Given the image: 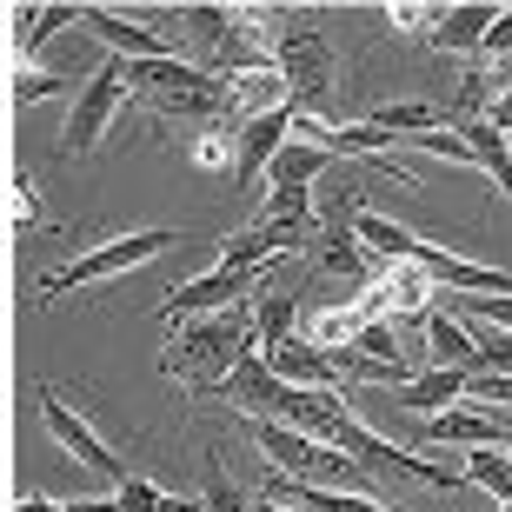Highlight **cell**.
<instances>
[{
	"mask_svg": "<svg viewBox=\"0 0 512 512\" xmlns=\"http://www.w3.org/2000/svg\"><path fill=\"white\" fill-rule=\"evenodd\" d=\"M266 273H240V266H213V273H200V280H180L160 300V320L173 326H187V320H207V313H227V306H240V293L247 286H260Z\"/></svg>",
	"mask_w": 512,
	"mask_h": 512,
	"instance_id": "8992f818",
	"label": "cell"
},
{
	"mask_svg": "<svg viewBox=\"0 0 512 512\" xmlns=\"http://www.w3.org/2000/svg\"><path fill=\"white\" fill-rule=\"evenodd\" d=\"M293 120H300V107H280V114H260L247 120V127H233V180L240 187H260L266 167L286 153V140H293Z\"/></svg>",
	"mask_w": 512,
	"mask_h": 512,
	"instance_id": "9c48e42d",
	"label": "cell"
},
{
	"mask_svg": "<svg viewBox=\"0 0 512 512\" xmlns=\"http://www.w3.org/2000/svg\"><path fill=\"white\" fill-rule=\"evenodd\" d=\"M353 240H360L373 260H386V266H406V260H426L433 253V240L426 233H413V227H399V220H386V213H373V207H360L353 213Z\"/></svg>",
	"mask_w": 512,
	"mask_h": 512,
	"instance_id": "7c38bea8",
	"label": "cell"
},
{
	"mask_svg": "<svg viewBox=\"0 0 512 512\" xmlns=\"http://www.w3.org/2000/svg\"><path fill=\"white\" fill-rule=\"evenodd\" d=\"M120 94H127V80H120V60H107L87 87H80L74 100V114H67V133H60V153H94L100 147V133L114 127L120 114Z\"/></svg>",
	"mask_w": 512,
	"mask_h": 512,
	"instance_id": "52a82bcc",
	"label": "cell"
},
{
	"mask_svg": "<svg viewBox=\"0 0 512 512\" xmlns=\"http://www.w3.org/2000/svg\"><path fill=\"white\" fill-rule=\"evenodd\" d=\"M499 512H512V499H506V506H499Z\"/></svg>",
	"mask_w": 512,
	"mask_h": 512,
	"instance_id": "ee69618b",
	"label": "cell"
},
{
	"mask_svg": "<svg viewBox=\"0 0 512 512\" xmlns=\"http://www.w3.org/2000/svg\"><path fill=\"white\" fill-rule=\"evenodd\" d=\"M67 80H54V74H20L14 80V107H34V100H47V94H60Z\"/></svg>",
	"mask_w": 512,
	"mask_h": 512,
	"instance_id": "d590c367",
	"label": "cell"
},
{
	"mask_svg": "<svg viewBox=\"0 0 512 512\" xmlns=\"http://www.w3.org/2000/svg\"><path fill=\"white\" fill-rule=\"evenodd\" d=\"M247 353H260V340H253V300H240V306H227V313L173 326L167 346H160V373L193 386V393H220Z\"/></svg>",
	"mask_w": 512,
	"mask_h": 512,
	"instance_id": "6da1fadb",
	"label": "cell"
},
{
	"mask_svg": "<svg viewBox=\"0 0 512 512\" xmlns=\"http://www.w3.org/2000/svg\"><path fill=\"white\" fill-rule=\"evenodd\" d=\"M506 453H512V426H506Z\"/></svg>",
	"mask_w": 512,
	"mask_h": 512,
	"instance_id": "7bdbcfd3",
	"label": "cell"
},
{
	"mask_svg": "<svg viewBox=\"0 0 512 512\" xmlns=\"http://www.w3.org/2000/svg\"><path fill=\"white\" fill-rule=\"evenodd\" d=\"M14 512H67V506H60V499H20Z\"/></svg>",
	"mask_w": 512,
	"mask_h": 512,
	"instance_id": "60d3db41",
	"label": "cell"
},
{
	"mask_svg": "<svg viewBox=\"0 0 512 512\" xmlns=\"http://www.w3.org/2000/svg\"><path fill=\"white\" fill-rule=\"evenodd\" d=\"M80 20V7H14V47H20V60H34L47 40L60 34V27H74Z\"/></svg>",
	"mask_w": 512,
	"mask_h": 512,
	"instance_id": "7402d4cb",
	"label": "cell"
},
{
	"mask_svg": "<svg viewBox=\"0 0 512 512\" xmlns=\"http://www.w3.org/2000/svg\"><path fill=\"white\" fill-rule=\"evenodd\" d=\"M7 207H14V233H27V227H40V220H47L34 173H14V187H7Z\"/></svg>",
	"mask_w": 512,
	"mask_h": 512,
	"instance_id": "f1b7e54d",
	"label": "cell"
},
{
	"mask_svg": "<svg viewBox=\"0 0 512 512\" xmlns=\"http://www.w3.org/2000/svg\"><path fill=\"white\" fill-rule=\"evenodd\" d=\"M333 446H340V453H353V459L366 466V473L413 479V486H439V493H453V486H466V473H453V466H439V459H419V453H406V446L380 439L373 426H360L353 413H346L340 426H333Z\"/></svg>",
	"mask_w": 512,
	"mask_h": 512,
	"instance_id": "277c9868",
	"label": "cell"
},
{
	"mask_svg": "<svg viewBox=\"0 0 512 512\" xmlns=\"http://www.w3.org/2000/svg\"><path fill=\"white\" fill-rule=\"evenodd\" d=\"M40 419H47V433H54V446H67V453L87 466L94 479H114V486H127V466H120L107 446H100V433L87 426V419L67 406V399L54 393V386H40Z\"/></svg>",
	"mask_w": 512,
	"mask_h": 512,
	"instance_id": "ba28073f",
	"label": "cell"
},
{
	"mask_svg": "<svg viewBox=\"0 0 512 512\" xmlns=\"http://www.w3.org/2000/svg\"><path fill=\"white\" fill-rule=\"evenodd\" d=\"M433 20H439V7H419V0L386 7V27H393V34H426V40H433Z\"/></svg>",
	"mask_w": 512,
	"mask_h": 512,
	"instance_id": "f546056e",
	"label": "cell"
},
{
	"mask_svg": "<svg viewBox=\"0 0 512 512\" xmlns=\"http://www.w3.org/2000/svg\"><path fill=\"white\" fill-rule=\"evenodd\" d=\"M67 512H120V499H74Z\"/></svg>",
	"mask_w": 512,
	"mask_h": 512,
	"instance_id": "ab89813d",
	"label": "cell"
},
{
	"mask_svg": "<svg viewBox=\"0 0 512 512\" xmlns=\"http://www.w3.org/2000/svg\"><path fill=\"white\" fill-rule=\"evenodd\" d=\"M273 67H280L286 87H293V107H300V114H320L326 94H333V47H326L320 27H286Z\"/></svg>",
	"mask_w": 512,
	"mask_h": 512,
	"instance_id": "5b68a950",
	"label": "cell"
},
{
	"mask_svg": "<svg viewBox=\"0 0 512 512\" xmlns=\"http://www.w3.org/2000/svg\"><path fill=\"white\" fill-rule=\"evenodd\" d=\"M180 34L193 47H207V67H213V54L233 40V7H180Z\"/></svg>",
	"mask_w": 512,
	"mask_h": 512,
	"instance_id": "d4e9b609",
	"label": "cell"
},
{
	"mask_svg": "<svg viewBox=\"0 0 512 512\" xmlns=\"http://www.w3.org/2000/svg\"><path fill=\"white\" fill-rule=\"evenodd\" d=\"M466 399H473V406H486V413H493V406H512V373H473Z\"/></svg>",
	"mask_w": 512,
	"mask_h": 512,
	"instance_id": "d6a6232c",
	"label": "cell"
},
{
	"mask_svg": "<svg viewBox=\"0 0 512 512\" xmlns=\"http://www.w3.org/2000/svg\"><path fill=\"white\" fill-rule=\"evenodd\" d=\"M187 240V233H167V227H147V233H120V240H100V247H87L80 260L67 266H47L34 286V300H60V293H74V286H100V280H120V273H133V266L160 260V253H173Z\"/></svg>",
	"mask_w": 512,
	"mask_h": 512,
	"instance_id": "3957f363",
	"label": "cell"
},
{
	"mask_svg": "<svg viewBox=\"0 0 512 512\" xmlns=\"http://www.w3.org/2000/svg\"><path fill=\"white\" fill-rule=\"evenodd\" d=\"M459 320H466V326H493V333H512V293H486V300H459Z\"/></svg>",
	"mask_w": 512,
	"mask_h": 512,
	"instance_id": "83f0119b",
	"label": "cell"
},
{
	"mask_svg": "<svg viewBox=\"0 0 512 512\" xmlns=\"http://www.w3.org/2000/svg\"><path fill=\"white\" fill-rule=\"evenodd\" d=\"M114 499H120V512H160V486L153 479H127V486H114Z\"/></svg>",
	"mask_w": 512,
	"mask_h": 512,
	"instance_id": "e575fe53",
	"label": "cell"
},
{
	"mask_svg": "<svg viewBox=\"0 0 512 512\" xmlns=\"http://www.w3.org/2000/svg\"><path fill=\"white\" fill-rule=\"evenodd\" d=\"M253 512H293V506H280V499H266V493H260V499H253Z\"/></svg>",
	"mask_w": 512,
	"mask_h": 512,
	"instance_id": "b9f144b4",
	"label": "cell"
},
{
	"mask_svg": "<svg viewBox=\"0 0 512 512\" xmlns=\"http://www.w3.org/2000/svg\"><path fill=\"white\" fill-rule=\"evenodd\" d=\"M207 512H253L247 499L233 493V479H227V466H220V459H207Z\"/></svg>",
	"mask_w": 512,
	"mask_h": 512,
	"instance_id": "4dcf8cb0",
	"label": "cell"
},
{
	"mask_svg": "<svg viewBox=\"0 0 512 512\" xmlns=\"http://www.w3.org/2000/svg\"><path fill=\"white\" fill-rule=\"evenodd\" d=\"M373 127H386L393 140H419V133H439L446 120H439V107H426V100H386V107H373Z\"/></svg>",
	"mask_w": 512,
	"mask_h": 512,
	"instance_id": "603a6c76",
	"label": "cell"
},
{
	"mask_svg": "<svg viewBox=\"0 0 512 512\" xmlns=\"http://www.w3.org/2000/svg\"><path fill=\"white\" fill-rule=\"evenodd\" d=\"M253 220H320L313 187H273V193H266V207L253 213Z\"/></svg>",
	"mask_w": 512,
	"mask_h": 512,
	"instance_id": "4316f807",
	"label": "cell"
},
{
	"mask_svg": "<svg viewBox=\"0 0 512 512\" xmlns=\"http://www.w3.org/2000/svg\"><path fill=\"white\" fill-rule=\"evenodd\" d=\"M120 80L133 94L147 100L160 120H193V127H220L233 120V100H227V80L200 67V60H120Z\"/></svg>",
	"mask_w": 512,
	"mask_h": 512,
	"instance_id": "7a4b0ae2",
	"label": "cell"
},
{
	"mask_svg": "<svg viewBox=\"0 0 512 512\" xmlns=\"http://www.w3.org/2000/svg\"><path fill=\"white\" fill-rule=\"evenodd\" d=\"M499 7H486V0H466V7H439L433 20V47L439 54H479L486 47V34H493Z\"/></svg>",
	"mask_w": 512,
	"mask_h": 512,
	"instance_id": "e0dca14e",
	"label": "cell"
},
{
	"mask_svg": "<svg viewBox=\"0 0 512 512\" xmlns=\"http://www.w3.org/2000/svg\"><path fill=\"white\" fill-rule=\"evenodd\" d=\"M466 386H473V373H439V366H426V373L399 393V406H406V413H419V419H433V413H446V406H459V399H466Z\"/></svg>",
	"mask_w": 512,
	"mask_h": 512,
	"instance_id": "ffe728a7",
	"label": "cell"
},
{
	"mask_svg": "<svg viewBox=\"0 0 512 512\" xmlns=\"http://www.w3.org/2000/svg\"><path fill=\"white\" fill-rule=\"evenodd\" d=\"M486 120H493L499 133H512V67H499V94H493V107H486Z\"/></svg>",
	"mask_w": 512,
	"mask_h": 512,
	"instance_id": "8d00e7d4",
	"label": "cell"
},
{
	"mask_svg": "<svg viewBox=\"0 0 512 512\" xmlns=\"http://www.w3.org/2000/svg\"><path fill=\"white\" fill-rule=\"evenodd\" d=\"M353 346H360V353H373V360H386V366H406V373H419L393 320H366V326H360V340H353Z\"/></svg>",
	"mask_w": 512,
	"mask_h": 512,
	"instance_id": "484cf974",
	"label": "cell"
},
{
	"mask_svg": "<svg viewBox=\"0 0 512 512\" xmlns=\"http://www.w3.org/2000/svg\"><path fill=\"white\" fill-rule=\"evenodd\" d=\"M233 160V127H213L200 147H193V167H207V173H220Z\"/></svg>",
	"mask_w": 512,
	"mask_h": 512,
	"instance_id": "836d02e7",
	"label": "cell"
},
{
	"mask_svg": "<svg viewBox=\"0 0 512 512\" xmlns=\"http://www.w3.org/2000/svg\"><path fill=\"white\" fill-rule=\"evenodd\" d=\"M466 486H479V493H493L506 506L512 499V453L506 446H473L466 453Z\"/></svg>",
	"mask_w": 512,
	"mask_h": 512,
	"instance_id": "cb8c5ba5",
	"label": "cell"
},
{
	"mask_svg": "<svg viewBox=\"0 0 512 512\" xmlns=\"http://www.w3.org/2000/svg\"><path fill=\"white\" fill-rule=\"evenodd\" d=\"M260 360L273 366L286 386H300V393H333V386H340L333 353H326V346H313V340H286V346H273V353H260Z\"/></svg>",
	"mask_w": 512,
	"mask_h": 512,
	"instance_id": "4fadbf2b",
	"label": "cell"
},
{
	"mask_svg": "<svg viewBox=\"0 0 512 512\" xmlns=\"http://www.w3.org/2000/svg\"><path fill=\"white\" fill-rule=\"evenodd\" d=\"M419 333H426V360H433L439 373H473V360H479V333L459 320V313H439V306H433Z\"/></svg>",
	"mask_w": 512,
	"mask_h": 512,
	"instance_id": "9a60e30c",
	"label": "cell"
},
{
	"mask_svg": "<svg viewBox=\"0 0 512 512\" xmlns=\"http://www.w3.org/2000/svg\"><path fill=\"white\" fill-rule=\"evenodd\" d=\"M80 27L107 40V47H114V60H167V40L153 34V27L120 20V14H107V7H80Z\"/></svg>",
	"mask_w": 512,
	"mask_h": 512,
	"instance_id": "2e32d148",
	"label": "cell"
},
{
	"mask_svg": "<svg viewBox=\"0 0 512 512\" xmlns=\"http://www.w3.org/2000/svg\"><path fill=\"white\" fill-rule=\"evenodd\" d=\"M220 399H233V413H247V419H280V406H286V380L260 360V353H247V360L233 366V380L220 386Z\"/></svg>",
	"mask_w": 512,
	"mask_h": 512,
	"instance_id": "8fae6325",
	"label": "cell"
},
{
	"mask_svg": "<svg viewBox=\"0 0 512 512\" xmlns=\"http://www.w3.org/2000/svg\"><path fill=\"white\" fill-rule=\"evenodd\" d=\"M333 160H340V153L320 147V140H286V153L266 167V180H273V187H313V180H320Z\"/></svg>",
	"mask_w": 512,
	"mask_h": 512,
	"instance_id": "44dd1931",
	"label": "cell"
},
{
	"mask_svg": "<svg viewBox=\"0 0 512 512\" xmlns=\"http://www.w3.org/2000/svg\"><path fill=\"white\" fill-rule=\"evenodd\" d=\"M160 512H207V499H173L167 493V499H160Z\"/></svg>",
	"mask_w": 512,
	"mask_h": 512,
	"instance_id": "f35d334b",
	"label": "cell"
},
{
	"mask_svg": "<svg viewBox=\"0 0 512 512\" xmlns=\"http://www.w3.org/2000/svg\"><path fill=\"white\" fill-rule=\"evenodd\" d=\"M486 60H512V7L493 20V34H486V47H479Z\"/></svg>",
	"mask_w": 512,
	"mask_h": 512,
	"instance_id": "74e56055",
	"label": "cell"
},
{
	"mask_svg": "<svg viewBox=\"0 0 512 512\" xmlns=\"http://www.w3.org/2000/svg\"><path fill=\"white\" fill-rule=\"evenodd\" d=\"M266 499H280L293 512H386L380 499H366V493H326V486H300V479H280V473H273Z\"/></svg>",
	"mask_w": 512,
	"mask_h": 512,
	"instance_id": "d6986e66",
	"label": "cell"
},
{
	"mask_svg": "<svg viewBox=\"0 0 512 512\" xmlns=\"http://www.w3.org/2000/svg\"><path fill=\"white\" fill-rule=\"evenodd\" d=\"M433 273L426 266H386V280H380V306H386V320H406V326H426V313H433Z\"/></svg>",
	"mask_w": 512,
	"mask_h": 512,
	"instance_id": "5bb4252c",
	"label": "cell"
},
{
	"mask_svg": "<svg viewBox=\"0 0 512 512\" xmlns=\"http://www.w3.org/2000/svg\"><path fill=\"white\" fill-rule=\"evenodd\" d=\"M473 373H512V333H479V360H473Z\"/></svg>",
	"mask_w": 512,
	"mask_h": 512,
	"instance_id": "1f68e13d",
	"label": "cell"
},
{
	"mask_svg": "<svg viewBox=\"0 0 512 512\" xmlns=\"http://www.w3.org/2000/svg\"><path fill=\"white\" fill-rule=\"evenodd\" d=\"M506 426L512 419L486 413V406H473V399H459V406H446V413L419 419V446H506Z\"/></svg>",
	"mask_w": 512,
	"mask_h": 512,
	"instance_id": "30bf717a",
	"label": "cell"
},
{
	"mask_svg": "<svg viewBox=\"0 0 512 512\" xmlns=\"http://www.w3.org/2000/svg\"><path fill=\"white\" fill-rule=\"evenodd\" d=\"M253 340H260V353L300 340V293L293 286H260L253 293Z\"/></svg>",
	"mask_w": 512,
	"mask_h": 512,
	"instance_id": "ac0fdd59",
	"label": "cell"
}]
</instances>
